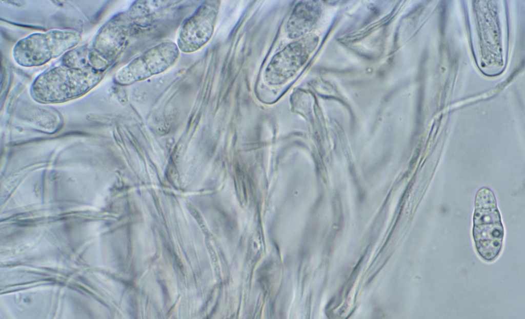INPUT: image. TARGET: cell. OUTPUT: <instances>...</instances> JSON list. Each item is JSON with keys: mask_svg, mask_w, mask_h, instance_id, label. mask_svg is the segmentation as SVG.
I'll return each mask as SVG.
<instances>
[{"mask_svg": "<svg viewBox=\"0 0 525 319\" xmlns=\"http://www.w3.org/2000/svg\"><path fill=\"white\" fill-rule=\"evenodd\" d=\"M103 77L104 72L91 67L72 68L62 65L39 74L31 85L30 94L40 103H63L87 94Z\"/></svg>", "mask_w": 525, "mask_h": 319, "instance_id": "1", "label": "cell"}, {"mask_svg": "<svg viewBox=\"0 0 525 319\" xmlns=\"http://www.w3.org/2000/svg\"><path fill=\"white\" fill-rule=\"evenodd\" d=\"M81 39L80 34L74 30L53 29L32 33L15 44L13 58L24 67L42 66L75 48Z\"/></svg>", "mask_w": 525, "mask_h": 319, "instance_id": "2", "label": "cell"}, {"mask_svg": "<svg viewBox=\"0 0 525 319\" xmlns=\"http://www.w3.org/2000/svg\"><path fill=\"white\" fill-rule=\"evenodd\" d=\"M473 235L481 257L487 261L496 258L501 249L504 229L494 195L487 188L480 190L475 198Z\"/></svg>", "mask_w": 525, "mask_h": 319, "instance_id": "3", "label": "cell"}, {"mask_svg": "<svg viewBox=\"0 0 525 319\" xmlns=\"http://www.w3.org/2000/svg\"><path fill=\"white\" fill-rule=\"evenodd\" d=\"M179 56L176 44L171 41L161 42L121 68L115 75V82L127 86L159 74L174 65Z\"/></svg>", "mask_w": 525, "mask_h": 319, "instance_id": "4", "label": "cell"}, {"mask_svg": "<svg viewBox=\"0 0 525 319\" xmlns=\"http://www.w3.org/2000/svg\"><path fill=\"white\" fill-rule=\"evenodd\" d=\"M220 1H206L181 23L176 39L179 51L190 53L204 47L214 32Z\"/></svg>", "mask_w": 525, "mask_h": 319, "instance_id": "5", "label": "cell"}, {"mask_svg": "<svg viewBox=\"0 0 525 319\" xmlns=\"http://www.w3.org/2000/svg\"><path fill=\"white\" fill-rule=\"evenodd\" d=\"M125 15L114 16L95 35L88 58L91 67L103 71L117 57L127 39L129 26Z\"/></svg>", "mask_w": 525, "mask_h": 319, "instance_id": "6", "label": "cell"}, {"mask_svg": "<svg viewBox=\"0 0 525 319\" xmlns=\"http://www.w3.org/2000/svg\"><path fill=\"white\" fill-rule=\"evenodd\" d=\"M316 44V37L313 35L289 44L270 61L264 73L265 82L272 86L286 83L305 64Z\"/></svg>", "mask_w": 525, "mask_h": 319, "instance_id": "7", "label": "cell"}, {"mask_svg": "<svg viewBox=\"0 0 525 319\" xmlns=\"http://www.w3.org/2000/svg\"><path fill=\"white\" fill-rule=\"evenodd\" d=\"M318 15V8L313 1H301L294 8L286 27L287 36L297 38L312 28Z\"/></svg>", "mask_w": 525, "mask_h": 319, "instance_id": "8", "label": "cell"}, {"mask_svg": "<svg viewBox=\"0 0 525 319\" xmlns=\"http://www.w3.org/2000/svg\"><path fill=\"white\" fill-rule=\"evenodd\" d=\"M89 48L84 45L74 48L64 54L62 65L72 68H84L91 67L88 59Z\"/></svg>", "mask_w": 525, "mask_h": 319, "instance_id": "9", "label": "cell"}]
</instances>
